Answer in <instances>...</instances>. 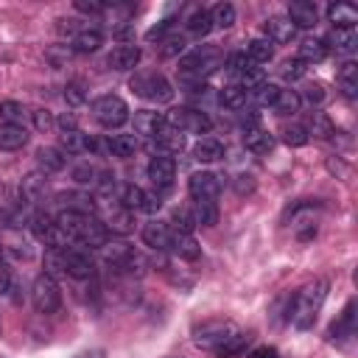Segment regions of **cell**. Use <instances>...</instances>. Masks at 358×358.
I'll list each match as a JSON object with an SVG mask.
<instances>
[{"mask_svg":"<svg viewBox=\"0 0 358 358\" xmlns=\"http://www.w3.org/2000/svg\"><path fill=\"white\" fill-rule=\"evenodd\" d=\"M11 288H14V282H11V271L0 263V296H3V294H8Z\"/></svg>","mask_w":358,"mask_h":358,"instance_id":"obj_59","label":"cell"},{"mask_svg":"<svg viewBox=\"0 0 358 358\" xmlns=\"http://www.w3.org/2000/svg\"><path fill=\"white\" fill-rule=\"evenodd\" d=\"M299 98H305L310 106H319V103H324L327 92H324V87H322L319 81H313V84H308V87H305V92H302Z\"/></svg>","mask_w":358,"mask_h":358,"instance_id":"obj_52","label":"cell"},{"mask_svg":"<svg viewBox=\"0 0 358 358\" xmlns=\"http://www.w3.org/2000/svg\"><path fill=\"white\" fill-rule=\"evenodd\" d=\"M165 115L162 112H151V109H143V112H134V131L154 140L162 129H165Z\"/></svg>","mask_w":358,"mask_h":358,"instance_id":"obj_16","label":"cell"},{"mask_svg":"<svg viewBox=\"0 0 358 358\" xmlns=\"http://www.w3.org/2000/svg\"><path fill=\"white\" fill-rule=\"evenodd\" d=\"M59 148L67 151V154H81V151L98 148V143L90 140L81 129H73V131H62V137H59Z\"/></svg>","mask_w":358,"mask_h":358,"instance_id":"obj_21","label":"cell"},{"mask_svg":"<svg viewBox=\"0 0 358 358\" xmlns=\"http://www.w3.org/2000/svg\"><path fill=\"white\" fill-rule=\"evenodd\" d=\"M316 20H319V14H316L313 3H308V0H291L288 3V22L294 28H313Z\"/></svg>","mask_w":358,"mask_h":358,"instance_id":"obj_18","label":"cell"},{"mask_svg":"<svg viewBox=\"0 0 358 358\" xmlns=\"http://www.w3.org/2000/svg\"><path fill=\"white\" fill-rule=\"evenodd\" d=\"M249 358H280V352H277V347H268V344H263V347L252 350V352H249Z\"/></svg>","mask_w":358,"mask_h":358,"instance_id":"obj_58","label":"cell"},{"mask_svg":"<svg viewBox=\"0 0 358 358\" xmlns=\"http://www.w3.org/2000/svg\"><path fill=\"white\" fill-rule=\"evenodd\" d=\"M56 224L64 229V235L70 238V243H78V246H103L106 243V235L109 229L103 227V221L98 215H87V213H70V210H62Z\"/></svg>","mask_w":358,"mask_h":358,"instance_id":"obj_2","label":"cell"},{"mask_svg":"<svg viewBox=\"0 0 358 358\" xmlns=\"http://www.w3.org/2000/svg\"><path fill=\"white\" fill-rule=\"evenodd\" d=\"M338 90L344 98H355L358 95V64L355 62H344L338 70Z\"/></svg>","mask_w":358,"mask_h":358,"instance_id":"obj_33","label":"cell"},{"mask_svg":"<svg viewBox=\"0 0 358 358\" xmlns=\"http://www.w3.org/2000/svg\"><path fill=\"white\" fill-rule=\"evenodd\" d=\"M64 101H67L70 106H81V103L87 101V92H84V84H78V81H70V84L64 87Z\"/></svg>","mask_w":358,"mask_h":358,"instance_id":"obj_49","label":"cell"},{"mask_svg":"<svg viewBox=\"0 0 358 358\" xmlns=\"http://www.w3.org/2000/svg\"><path fill=\"white\" fill-rule=\"evenodd\" d=\"M246 101H249V92L241 90L238 84H227V87L221 90V103H224L227 109H243Z\"/></svg>","mask_w":358,"mask_h":358,"instance_id":"obj_42","label":"cell"},{"mask_svg":"<svg viewBox=\"0 0 358 358\" xmlns=\"http://www.w3.org/2000/svg\"><path fill=\"white\" fill-rule=\"evenodd\" d=\"M31 117H34V126H36L39 131H50V129L56 126V117L50 115V109H34Z\"/></svg>","mask_w":358,"mask_h":358,"instance_id":"obj_53","label":"cell"},{"mask_svg":"<svg viewBox=\"0 0 358 358\" xmlns=\"http://www.w3.org/2000/svg\"><path fill=\"white\" fill-rule=\"evenodd\" d=\"M143 201H145V190H143V187H137V185H131V182L117 187V204H120V207L137 213V210H143Z\"/></svg>","mask_w":358,"mask_h":358,"instance_id":"obj_36","label":"cell"},{"mask_svg":"<svg viewBox=\"0 0 358 358\" xmlns=\"http://www.w3.org/2000/svg\"><path fill=\"white\" fill-rule=\"evenodd\" d=\"M25 109L20 101H0V120L3 123H11V126H20Z\"/></svg>","mask_w":358,"mask_h":358,"instance_id":"obj_45","label":"cell"},{"mask_svg":"<svg viewBox=\"0 0 358 358\" xmlns=\"http://www.w3.org/2000/svg\"><path fill=\"white\" fill-rule=\"evenodd\" d=\"M36 162H39L42 173H56V171H62V168H64L67 157H64V151H62V148L42 145V148L36 151Z\"/></svg>","mask_w":358,"mask_h":358,"instance_id":"obj_28","label":"cell"},{"mask_svg":"<svg viewBox=\"0 0 358 358\" xmlns=\"http://www.w3.org/2000/svg\"><path fill=\"white\" fill-rule=\"evenodd\" d=\"M42 193H45V173H28V176L20 182V201H22V204L39 201Z\"/></svg>","mask_w":358,"mask_h":358,"instance_id":"obj_29","label":"cell"},{"mask_svg":"<svg viewBox=\"0 0 358 358\" xmlns=\"http://www.w3.org/2000/svg\"><path fill=\"white\" fill-rule=\"evenodd\" d=\"M159 207H162V199H159V193L154 190V193H145V201H143V213H159Z\"/></svg>","mask_w":358,"mask_h":358,"instance_id":"obj_56","label":"cell"},{"mask_svg":"<svg viewBox=\"0 0 358 358\" xmlns=\"http://www.w3.org/2000/svg\"><path fill=\"white\" fill-rule=\"evenodd\" d=\"M327 20L333 22V28H355L358 8L350 6V3H330L327 6Z\"/></svg>","mask_w":358,"mask_h":358,"instance_id":"obj_20","label":"cell"},{"mask_svg":"<svg viewBox=\"0 0 358 358\" xmlns=\"http://www.w3.org/2000/svg\"><path fill=\"white\" fill-rule=\"evenodd\" d=\"M263 31H266V39L277 45H288L296 39V28L288 22V17H268L263 22Z\"/></svg>","mask_w":358,"mask_h":358,"instance_id":"obj_15","label":"cell"},{"mask_svg":"<svg viewBox=\"0 0 358 358\" xmlns=\"http://www.w3.org/2000/svg\"><path fill=\"white\" fill-rule=\"evenodd\" d=\"M305 131H308V137L313 134V137H319V140H330V137L336 134V126H333L330 115H324V112L313 109V112H310V117H308Z\"/></svg>","mask_w":358,"mask_h":358,"instance_id":"obj_26","label":"cell"},{"mask_svg":"<svg viewBox=\"0 0 358 358\" xmlns=\"http://www.w3.org/2000/svg\"><path fill=\"white\" fill-rule=\"evenodd\" d=\"M154 143H157V148H159L162 154H182V151H185V131L165 126V129L154 137Z\"/></svg>","mask_w":358,"mask_h":358,"instance_id":"obj_24","label":"cell"},{"mask_svg":"<svg viewBox=\"0 0 358 358\" xmlns=\"http://www.w3.org/2000/svg\"><path fill=\"white\" fill-rule=\"evenodd\" d=\"M143 243L145 246H151V249H157V252H165L168 249V241H171V227L165 224V221H159V218H151L148 224H143Z\"/></svg>","mask_w":358,"mask_h":358,"instance_id":"obj_14","label":"cell"},{"mask_svg":"<svg viewBox=\"0 0 358 358\" xmlns=\"http://www.w3.org/2000/svg\"><path fill=\"white\" fill-rule=\"evenodd\" d=\"M185 48H187V39L182 34H173V36H168L162 42V56H179Z\"/></svg>","mask_w":358,"mask_h":358,"instance_id":"obj_50","label":"cell"},{"mask_svg":"<svg viewBox=\"0 0 358 358\" xmlns=\"http://www.w3.org/2000/svg\"><path fill=\"white\" fill-rule=\"evenodd\" d=\"M243 145H246V151H252V154H268V151L274 148V137H271L266 129L252 126V129L243 131Z\"/></svg>","mask_w":358,"mask_h":358,"instance_id":"obj_22","label":"cell"},{"mask_svg":"<svg viewBox=\"0 0 358 358\" xmlns=\"http://www.w3.org/2000/svg\"><path fill=\"white\" fill-rule=\"evenodd\" d=\"M129 87L134 95H140L143 101H151V103H168L173 98V87L159 70H137L131 76Z\"/></svg>","mask_w":358,"mask_h":358,"instance_id":"obj_4","label":"cell"},{"mask_svg":"<svg viewBox=\"0 0 358 358\" xmlns=\"http://www.w3.org/2000/svg\"><path fill=\"white\" fill-rule=\"evenodd\" d=\"M171 224H173V229L176 232H193V227H196V221H193V210H187V207H173V213H171Z\"/></svg>","mask_w":358,"mask_h":358,"instance_id":"obj_44","label":"cell"},{"mask_svg":"<svg viewBox=\"0 0 358 358\" xmlns=\"http://www.w3.org/2000/svg\"><path fill=\"white\" fill-rule=\"evenodd\" d=\"M73 358H106V352L103 350H84V352H78Z\"/></svg>","mask_w":358,"mask_h":358,"instance_id":"obj_62","label":"cell"},{"mask_svg":"<svg viewBox=\"0 0 358 358\" xmlns=\"http://www.w3.org/2000/svg\"><path fill=\"white\" fill-rule=\"evenodd\" d=\"M327 45H324V39H316V36H310V39H302V45H299V62H305V64H319V62H324L327 59Z\"/></svg>","mask_w":358,"mask_h":358,"instance_id":"obj_25","label":"cell"},{"mask_svg":"<svg viewBox=\"0 0 358 358\" xmlns=\"http://www.w3.org/2000/svg\"><path fill=\"white\" fill-rule=\"evenodd\" d=\"M95 176H98V171H95L90 162H81V165L73 168V179H76L78 185H90V182H95Z\"/></svg>","mask_w":358,"mask_h":358,"instance_id":"obj_54","label":"cell"},{"mask_svg":"<svg viewBox=\"0 0 358 358\" xmlns=\"http://www.w3.org/2000/svg\"><path fill=\"white\" fill-rule=\"evenodd\" d=\"M165 123L171 129H179V131H190V134H210L213 129V120L207 112L201 109H190V106H179V109H171L165 115Z\"/></svg>","mask_w":358,"mask_h":358,"instance_id":"obj_6","label":"cell"},{"mask_svg":"<svg viewBox=\"0 0 358 358\" xmlns=\"http://www.w3.org/2000/svg\"><path fill=\"white\" fill-rule=\"evenodd\" d=\"M103 227H106V229H112V232L126 235V232H131V229H134V213L117 204L115 210H109V218L103 221Z\"/></svg>","mask_w":358,"mask_h":358,"instance_id":"obj_34","label":"cell"},{"mask_svg":"<svg viewBox=\"0 0 358 358\" xmlns=\"http://www.w3.org/2000/svg\"><path fill=\"white\" fill-rule=\"evenodd\" d=\"M252 95H255V103H260V106H271V103L277 101V95H280V87L271 84V81H263L257 90H252Z\"/></svg>","mask_w":358,"mask_h":358,"instance_id":"obj_46","label":"cell"},{"mask_svg":"<svg viewBox=\"0 0 358 358\" xmlns=\"http://www.w3.org/2000/svg\"><path fill=\"white\" fill-rule=\"evenodd\" d=\"M305 70H308V67H305V62H299V59H285L282 67H280V73H282L285 81H296V78H302Z\"/></svg>","mask_w":358,"mask_h":358,"instance_id":"obj_48","label":"cell"},{"mask_svg":"<svg viewBox=\"0 0 358 358\" xmlns=\"http://www.w3.org/2000/svg\"><path fill=\"white\" fill-rule=\"evenodd\" d=\"M106 64H109L112 70H120V73L134 70V67L140 64V48H137V45H117V48L109 50Z\"/></svg>","mask_w":358,"mask_h":358,"instance_id":"obj_13","label":"cell"},{"mask_svg":"<svg viewBox=\"0 0 358 358\" xmlns=\"http://www.w3.org/2000/svg\"><path fill=\"white\" fill-rule=\"evenodd\" d=\"M31 302L36 308V313H56L62 308V291H59V282L48 274H39L31 285Z\"/></svg>","mask_w":358,"mask_h":358,"instance_id":"obj_7","label":"cell"},{"mask_svg":"<svg viewBox=\"0 0 358 358\" xmlns=\"http://www.w3.org/2000/svg\"><path fill=\"white\" fill-rule=\"evenodd\" d=\"M106 151L115 154V157H134L137 154V137L134 134H109L106 137Z\"/></svg>","mask_w":358,"mask_h":358,"instance_id":"obj_31","label":"cell"},{"mask_svg":"<svg viewBox=\"0 0 358 358\" xmlns=\"http://www.w3.org/2000/svg\"><path fill=\"white\" fill-rule=\"evenodd\" d=\"M327 288H330L327 280H313V282L302 285L294 294L291 308H288V319L299 333H305V330H310L316 324V316H319V310H322V305L327 299Z\"/></svg>","mask_w":358,"mask_h":358,"instance_id":"obj_1","label":"cell"},{"mask_svg":"<svg viewBox=\"0 0 358 358\" xmlns=\"http://www.w3.org/2000/svg\"><path fill=\"white\" fill-rule=\"evenodd\" d=\"M210 22H213V28H229V25H235V6L232 3H215L210 8Z\"/></svg>","mask_w":358,"mask_h":358,"instance_id":"obj_41","label":"cell"},{"mask_svg":"<svg viewBox=\"0 0 358 358\" xmlns=\"http://www.w3.org/2000/svg\"><path fill=\"white\" fill-rule=\"evenodd\" d=\"M235 333H238V327H235L232 322L213 319V322H204V324H199V327L193 330V344L201 347V350L215 352V350H218L229 336H235Z\"/></svg>","mask_w":358,"mask_h":358,"instance_id":"obj_8","label":"cell"},{"mask_svg":"<svg viewBox=\"0 0 358 358\" xmlns=\"http://www.w3.org/2000/svg\"><path fill=\"white\" fill-rule=\"evenodd\" d=\"M171 25H173L171 20H162L159 25H154V28H148V31H145V39H151V42H154V39H162V36H165V31H168Z\"/></svg>","mask_w":358,"mask_h":358,"instance_id":"obj_57","label":"cell"},{"mask_svg":"<svg viewBox=\"0 0 358 358\" xmlns=\"http://www.w3.org/2000/svg\"><path fill=\"white\" fill-rule=\"evenodd\" d=\"M185 28H187V34L190 36H207L210 31H213V22H210V11H204V8H196L190 17H187V22H185Z\"/></svg>","mask_w":358,"mask_h":358,"instance_id":"obj_39","label":"cell"},{"mask_svg":"<svg viewBox=\"0 0 358 358\" xmlns=\"http://www.w3.org/2000/svg\"><path fill=\"white\" fill-rule=\"evenodd\" d=\"M249 341H252V333H249V330H238V333L229 336L213 355H215V358H241V355L246 352Z\"/></svg>","mask_w":358,"mask_h":358,"instance_id":"obj_23","label":"cell"},{"mask_svg":"<svg viewBox=\"0 0 358 358\" xmlns=\"http://www.w3.org/2000/svg\"><path fill=\"white\" fill-rule=\"evenodd\" d=\"M249 64H255V62H252L246 53H232V56L227 59V70H229V76H235V78H238Z\"/></svg>","mask_w":358,"mask_h":358,"instance_id":"obj_51","label":"cell"},{"mask_svg":"<svg viewBox=\"0 0 358 358\" xmlns=\"http://www.w3.org/2000/svg\"><path fill=\"white\" fill-rule=\"evenodd\" d=\"M101 45H103V34H101L98 28H81V31H76V36H73V48H76L78 53H95Z\"/></svg>","mask_w":358,"mask_h":358,"instance_id":"obj_32","label":"cell"},{"mask_svg":"<svg viewBox=\"0 0 358 358\" xmlns=\"http://www.w3.org/2000/svg\"><path fill=\"white\" fill-rule=\"evenodd\" d=\"M310 137H308V131H305V126H285L282 129V143L285 145H291V148H299V145H305Z\"/></svg>","mask_w":358,"mask_h":358,"instance_id":"obj_47","label":"cell"},{"mask_svg":"<svg viewBox=\"0 0 358 358\" xmlns=\"http://www.w3.org/2000/svg\"><path fill=\"white\" fill-rule=\"evenodd\" d=\"M56 126H59L62 131H73V129H78V126H76V117H73V115H67V112L56 120Z\"/></svg>","mask_w":358,"mask_h":358,"instance_id":"obj_60","label":"cell"},{"mask_svg":"<svg viewBox=\"0 0 358 358\" xmlns=\"http://www.w3.org/2000/svg\"><path fill=\"white\" fill-rule=\"evenodd\" d=\"M193 157L199 162H218V159H224V143L215 137H201L193 145Z\"/></svg>","mask_w":358,"mask_h":358,"instance_id":"obj_27","label":"cell"},{"mask_svg":"<svg viewBox=\"0 0 358 358\" xmlns=\"http://www.w3.org/2000/svg\"><path fill=\"white\" fill-rule=\"evenodd\" d=\"M28 143V131L22 126L0 123V151H17Z\"/></svg>","mask_w":358,"mask_h":358,"instance_id":"obj_30","label":"cell"},{"mask_svg":"<svg viewBox=\"0 0 358 358\" xmlns=\"http://www.w3.org/2000/svg\"><path fill=\"white\" fill-rule=\"evenodd\" d=\"M221 64V53L215 48H193L187 56L179 62V81L187 87H199L215 67Z\"/></svg>","mask_w":358,"mask_h":358,"instance_id":"obj_3","label":"cell"},{"mask_svg":"<svg viewBox=\"0 0 358 358\" xmlns=\"http://www.w3.org/2000/svg\"><path fill=\"white\" fill-rule=\"evenodd\" d=\"M249 190H255V176H238V193H249Z\"/></svg>","mask_w":358,"mask_h":358,"instance_id":"obj_61","label":"cell"},{"mask_svg":"<svg viewBox=\"0 0 358 358\" xmlns=\"http://www.w3.org/2000/svg\"><path fill=\"white\" fill-rule=\"evenodd\" d=\"M92 115L103 129H120L129 120V103L120 95H101L92 101Z\"/></svg>","mask_w":358,"mask_h":358,"instance_id":"obj_5","label":"cell"},{"mask_svg":"<svg viewBox=\"0 0 358 358\" xmlns=\"http://www.w3.org/2000/svg\"><path fill=\"white\" fill-rule=\"evenodd\" d=\"M299 106H302V98L296 90H280L277 101L271 103V109L277 115H294V112H299Z\"/></svg>","mask_w":358,"mask_h":358,"instance_id":"obj_40","label":"cell"},{"mask_svg":"<svg viewBox=\"0 0 358 358\" xmlns=\"http://www.w3.org/2000/svg\"><path fill=\"white\" fill-rule=\"evenodd\" d=\"M168 249H171L176 257H182V260H199V257H201V246H199L196 238L187 235V232H176V229H171Z\"/></svg>","mask_w":358,"mask_h":358,"instance_id":"obj_17","label":"cell"},{"mask_svg":"<svg viewBox=\"0 0 358 358\" xmlns=\"http://www.w3.org/2000/svg\"><path fill=\"white\" fill-rule=\"evenodd\" d=\"M193 221H196V227H215L218 204L215 201H193Z\"/></svg>","mask_w":358,"mask_h":358,"instance_id":"obj_38","label":"cell"},{"mask_svg":"<svg viewBox=\"0 0 358 358\" xmlns=\"http://www.w3.org/2000/svg\"><path fill=\"white\" fill-rule=\"evenodd\" d=\"M56 199H59L62 207L70 210V213H87V215H95V196H90V193L70 190V193H59Z\"/></svg>","mask_w":358,"mask_h":358,"instance_id":"obj_19","label":"cell"},{"mask_svg":"<svg viewBox=\"0 0 358 358\" xmlns=\"http://www.w3.org/2000/svg\"><path fill=\"white\" fill-rule=\"evenodd\" d=\"M148 179L154 185V190H171L173 187V179H176V159L168 157V154H157L151 157L148 162Z\"/></svg>","mask_w":358,"mask_h":358,"instance_id":"obj_11","label":"cell"},{"mask_svg":"<svg viewBox=\"0 0 358 358\" xmlns=\"http://www.w3.org/2000/svg\"><path fill=\"white\" fill-rule=\"evenodd\" d=\"M355 333V299H347L344 310L338 313V319L327 327V338L330 341H344Z\"/></svg>","mask_w":358,"mask_h":358,"instance_id":"obj_12","label":"cell"},{"mask_svg":"<svg viewBox=\"0 0 358 358\" xmlns=\"http://www.w3.org/2000/svg\"><path fill=\"white\" fill-rule=\"evenodd\" d=\"M62 271L73 280H87V277L95 274V260L87 249L67 246V249H62Z\"/></svg>","mask_w":358,"mask_h":358,"instance_id":"obj_9","label":"cell"},{"mask_svg":"<svg viewBox=\"0 0 358 358\" xmlns=\"http://www.w3.org/2000/svg\"><path fill=\"white\" fill-rule=\"evenodd\" d=\"M355 28H333V34L324 39V45H327V50L330 48H336L338 53H352L355 50Z\"/></svg>","mask_w":358,"mask_h":358,"instance_id":"obj_35","label":"cell"},{"mask_svg":"<svg viewBox=\"0 0 358 358\" xmlns=\"http://www.w3.org/2000/svg\"><path fill=\"white\" fill-rule=\"evenodd\" d=\"M73 6H76V11H84V14H101V11H106V3H98V0H76Z\"/></svg>","mask_w":358,"mask_h":358,"instance_id":"obj_55","label":"cell"},{"mask_svg":"<svg viewBox=\"0 0 358 358\" xmlns=\"http://www.w3.org/2000/svg\"><path fill=\"white\" fill-rule=\"evenodd\" d=\"M263 81H266V73H263V67H260V64H249V67L238 76V87H241V90H246V92L257 90Z\"/></svg>","mask_w":358,"mask_h":358,"instance_id":"obj_43","label":"cell"},{"mask_svg":"<svg viewBox=\"0 0 358 358\" xmlns=\"http://www.w3.org/2000/svg\"><path fill=\"white\" fill-rule=\"evenodd\" d=\"M187 190L196 201H215L221 193V176L213 171H196L187 179Z\"/></svg>","mask_w":358,"mask_h":358,"instance_id":"obj_10","label":"cell"},{"mask_svg":"<svg viewBox=\"0 0 358 358\" xmlns=\"http://www.w3.org/2000/svg\"><path fill=\"white\" fill-rule=\"evenodd\" d=\"M0 358H8V355H0Z\"/></svg>","mask_w":358,"mask_h":358,"instance_id":"obj_63","label":"cell"},{"mask_svg":"<svg viewBox=\"0 0 358 358\" xmlns=\"http://www.w3.org/2000/svg\"><path fill=\"white\" fill-rule=\"evenodd\" d=\"M246 56L255 62V64H266V62H271L274 59V45L268 42V39H249L246 42Z\"/></svg>","mask_w":358,"mask_h":358,"instance_id":"obj_37","label":"cell"}]
</instances>
